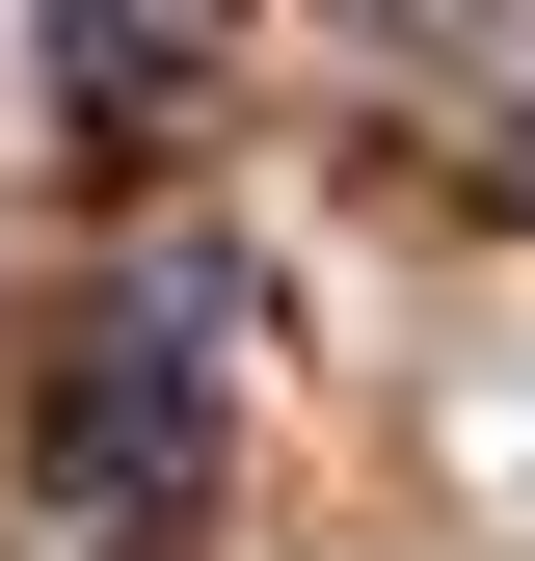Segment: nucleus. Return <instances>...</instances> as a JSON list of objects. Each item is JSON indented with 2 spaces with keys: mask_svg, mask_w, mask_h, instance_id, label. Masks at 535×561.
<instances>
[{
  "mask_svg": "<svg viewBox=\"0 0 535 561\" xmlns=\"http://www.w3.org/2000/svg\"><path fill=\"white\" fill-rule=\"evenodd\" d=\"M54 508H81L107 561H187V535H215V347L81 321V375H54Z\"/></svg>",
  "mask_w": 535,
  "mask_h": 561,
  "instance_id": "nucleus-1",
  "label": "nucleus"
},
{
  "mask_svg": "<svg viewBox=\"0 0 535 561\" xmlns=\"http://www.w3.org/2000/svg\"><path fill=\"white\" fill-rule=\"evenodd\" d=\"M187 54H215V0H54V81H81L107 134H161V107H187Z\"/></svg>",
  "mask_w": 535,
  "mask_h": 561,
  "instance_id": "nucleus-2",
  "label": "nucleus"
}]
</instances>
